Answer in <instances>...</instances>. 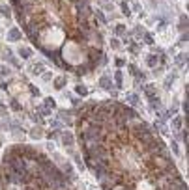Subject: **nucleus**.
<instances>
[{
  "label": "nucleus",
  "instance_id": "f257e3e1",
  "mask_svg": "<svg viewBox=\"0 0 189 190\" xmlns=\"http://www.w3.org/2000/svg\"><path fill=\"white\" fill-rule=\"evenodd\" d=\"M62 56H64V60L68 62V63H71V65H75V63H84V62H86V56H84V52L81 50V47H79L77 43H69L68 47L62 50Z\"/></svg>",
  "mask_w": 189,
  "mask_h": 190
},
{
  "label": "nucleus",
  "instance_id": "f03ea898",
  "mask_svg": "<svg viewBox=\"0 0 189 190\" xmlns=\"http://www.w3.org/2000/svg\"><path fill=\"white\" fill-rule=\"evenodd\" d=\"M60 138H62V143L66 145V147H73V143H75V138H73V132L69 130H66V132H60Z\"/></svg>",
  "mask_w": 189,
  "mask_h": 190
},
{
  "label": "nucleus",
  "instance_id": "7ed1b4c3",
  "mask_svg": "<svg viewBox=\"0 0 189 190\" xmlns=\"http://www.w3.org/2000/svg\"><path fill=\"white\" fill-rule=\"evenodd\" d=\"M99 86H101L103 89H107V92H114V84H113V80H110L109 75H103L101 78H99Z\"/></svg>",
  "mask_w": 189,
  "mask_h": 190
},
{
  "label": "nucleus",
  "instance_id": "20e7f679",
  "mask_svg": "<svg viewBox=\"0 0 189 190\" xmlns=\"http://www.w3.org/2000/svg\"><path fill=\"white\" fill-rule=\"evenodd\" d=\"M21 36H23V34H21V30H17V28H12V30L8 32L6 39H8V41H21Z\"/></svg>",
  "mask_w": 189,
  "mask_h": 190
},
{
  "label": "nucleus",
  "instance_id": "39448f33",
  "mask_svg": "<svg viewBox=\"0 0 189 190\" xmlns=\"http://www.w3.org/2000/svg\"><path fill=\"white\" fill-rule=\"evenodd\" d=\"M30 136L34 138V140H39V138H43V129H41L39 125H38V127H34V129L30 130Z\"/></svg>",
  "mask_w": 189,
  "mask_h": 190
},
{
  "label": "nucleus",
  "instance_id": "423d86ee",
  "mask_svg": "<svg viewBox=\"0 0 189 190\" xmlns=\"http://www.w3.org/2000/svg\"><path fill=\"white\" fill-rule=\"evenodd\" d=\"M19 56H21V58H23V60H28L30 58V56H32V50L28 49V47H19Z\"/></svg>",
  "mask_w": 189,
  "mask_h": 190
},
{
  "label": "nucleus",
  "instance_id": "0eeeda50",
  "mask_svg": "<svg viewBox=\"0 0 189 190\" xmlns=\"http://www.w3.org/2000/svg\"><path fill=\"white\" fill-rule=\"evenodd\" d=\"M144 93H146L148 99H154V97H155V86H154V84L144 86Z\"/></svg>",
  "mask_w": 189,
  "mask_h": 190
},
{
  "label": "nucleus",
  "instance_id": "6e6552de",
  "mask_svg": "<svg viewBox=\"0 0 189 190\" xmlns=\"http://www.w3.org/2000/svg\"><path fill=\"white\" fill-rule=\"evenodd\" d=\"M66 82H68V78H66L64 75H60V76L54 78V88H56V89H62V86H64Z\"/></svg>",
  "mask_w": 189,
  "mask_h": 190
},
{
  "label": "nucleus",
  "instance_id": "1a4fd4ad",
  "mask_svg": "<svg viewBox=\"0 0 189 190\" xmlns=\"http://www.w3.org/2000/svg\"><path fill=\"white\" fill-rule=\"evenodd\" d=\"M182 125H184V118H180V116L172 118V127H174V130H180Z\"/></svg>",
  "mask_w": 189,
  "mask_h": 190
},
{
  "label": "nucleus",
  "instance_id": "9d476101",
  "mask_svg": "<svg viewBox=\"0 0 189 190\" xmlns=\"http://www.w3.org/2000/svg\"><path fill=\"white\" fill-rule=\"evenodd\" d=\"M75 93H77V95L86 97V95H88V88H86V86H83V84H77V86H75Z\"/></svg>",
  "mask_w": 189,
  "mask_h": 190
},
{
  "label": "nucleus",
  "instance_id": "9b49d317",
  "mask_svg": "<svg viewBox=\"0 0 189 190\" xmlns=\"http://www.w3.org/2000/svg\"><path fill=\"white\" fill-rule=\"evenodd\" d=\"M157 62H159V58H157L155 54H148V56H146V63H148L150 67H155V65H157Z\"/></svg>",
  "mask_w": 189,
  "mask_h": 190
},
{
  "label": "nucleus",
  "instance_id": "f8f14e48",
  "mask_svg": "<svg viewBox=\"0 0 189 190\" xmlns=\"http://www.w3.org/2000/svg\"><path fill=\"white\" fill-rule=\"evenodd\" d=\"M45 136L49 138V140H56V138H60V130L58 129H52V130H49Z\"/></svg>",
  "mask_w": 189,
  "mask_h": 190
},
{
  "label": "nucleus",
  "instance_id": "ddd939ff",
  "mask_svg": "<svg viewBox=\"0 0 189 190\" xmlns=\"http://www.w3.org/2000/svg\"><path fill=\"white\" fill-rule=\"evenodd\" d=\"M150 103H152L150 106H152L154 110H159V108H161V101H159V97H157V95H155L154 99H150Z\"/></svg>",
  "mask_w": 189,
  "mask_h": 190
},
{
  "label": "nucleus",
  "instance_id": "4468645a",
  "mask_svg": "<svg viewBox=\"0 0 189 190\" xmlns=\"http://www.w3.org/2000/svg\"><path fill=\"white\" fill-rule=\"evenodd\" d=\"M126 99H127V103H129L131 106H137V103H139V97H137L135 93H129Z\"/></svg>",
  "mask_w": 189,
  "mask_h": 190
},
{
  "label": "nucleus",
  "instance_id": "2eb2a0df",
  "mask_svg": "<svg viewBox=\"0 0 189 190\" xmlns=\"http://www.w3.org/2000/svg\"><path fill=\"white\" fill-rule=\"evenodd\" d=\"M184 63H187V54H178L176 56V65H184Z\"/></svg>",
  "mask_w": 189,
  "mask_h": 190
},
{
  "label": "nucleus",
  "instance_id": "dca6fc26",
  "mask_svg": "<svg viewBox=\"0 0 189 190\" xmlns=\"http://www.w3.org/2000/svg\"><path fill=\"white\" fill-rule=\"evenodd\" d=\"M43 71H45L43 63H38V65H34V67H32V75H39V73H43Z\"/></svg>",
  "mask_w": 189,
  "mask_h": 190
},
{
  "label": "nucleus",
  "instance_id": "f3484780",
  "mask_svg": "<svg viewBox=\"0 0 189 190\" xmlns=\"http://www.w3.org/2000/svg\"><path fill=\"white\" fill-rule=\"evenodd\" d=\"M114 80H116V86L122 88V80H124V76H122V71H120V69L114 73Z\"/></svg>",
  "mask_w": 189,
  "mask_h": 190
},
{
  "label": "nucleus",
  "instance_id": "a211bd4d",
  "mask_svg": "<svg viewBox=\"0 0 189 190\" xmlns=\"http://www.w3.org/2000/svg\"><path fill=\"white\" fill-rule=\"evenodd\" d=\"M73 156H75L77 168H79V170H84V164H83V160H81V155H79V153H73Z\"/></svg>",
  "mask_w": 189,
  "mask_h": 190
},
{
  "label": "nucleus",
  "instance_id": "6ab92c4d",
  "mask_svg": "<svg viewBox=\"0 0 189 190\" xmlns=\"http://www.w3.org/2000/svg\"><path fill=\"white\" fill-rule=\"evenodd\" d=\"M43 105H45L47 108H54V106H56V103H54V99H51V97H47L45 101H43Z\"/></svg>",
  "mask_w": 189,
  "mask_h": 190
},
{
  "label": "nucleus",
  "instance_id": "aec40b11",
  "mask_svg": "<svg viewBox=\"0 0 189 190\" xmlns=\"http://www.w3.org/2000/svg\"><path fill=\"white\" fill-rule=\"evenodd\" d=\"M110 49H114V50H118V49H120V41H118L116 37L110 39Z\"/></svg>",
  "mask_w": 189,
  "mask_h": 190
},
{
  "label": "nucleus",
  "instance_id": "412c9836",
  "mask_svg": "<svg viewBox=\"0 0 189 190\" xmlns=\"http://www.w3.org/2000/svg\"><path fill=\"white\" fill-rule=\"evenodd\" d=\"M114 32H116V36H122V34L126 32V26L124 24H116V30Z\"/></svg>",
  "mask_w": 189,
  "mask_h": 190
},
{
  "label": "nucleus",
  "instance_id": "4be33fe9",
  "mask_svg": "<svg viewBox=\"0 0 189 190\" xmlns=\"http://www.w3.org/2000/svg\"><path fill=\"white\" fill-rule=\"evenodd\" d=\"M0 75H2V76H8L9 75V69H8L6 65H0Z\"/></svg>",
  "mask_w": 189,
  "mask_h": 190
},
{
  "label": "nucleus",
  "instance_id": "5701e85b",
  "mask_svg": "<svg viewBox=\"0 0 189 190\" xmlns=\"http://www.w3.org/2000/svg\"><path fill=\"white\" fill-rule=\"evenodd\" d=\"M170 149H172V153H174V155H180V149H178V143H176V142H172V143H170Z\"/></svg>",
  "mask_w": 189,
  "mask_h": 190
},
{
  "label": "nucleus",
  "instance_id": "b1692460",
  "mask_svg": "<svg viewBox=\"0 0 189 190\" xmlns=\"http://www.w3.org/2000/svg\"><path fill=\"white\" fill-rule=\"evenodd\" d=\"M0 13H2L4 17H9V8H6V6H2V8H0Z\"/></svg>",
  "mask_w": 189,
  "mask_h": 190
},
{
  "label": "nucleus",
  "instance_id": "393cba45",
  "mask_svg": "<svg viewBox=\"0 0 189 190\" xmlns=\"http://www.w3.org/2000/svg\"><path fill=\"white\" fill-rule=\"evenodd\" d=\"M122 11H124V15H126V17H129V15H131V11H129V8L126 6V2L122 4Z\"/></svg>",
  "mask_w": 189,
  "mask_h": 190
},
{
  "label": "nucleus",
  "instance_id": "a878e982",
  "mask_svg": "<svg viewBox=\"0 0 189 190\" xmlns=\"http://www.w3.org/2000/svg\"><path fill=\"white\" fill-rule=\"evenodd\" d=\"M142 36H144V41H146L148 45H152V43H154V39H152V36H150V34H142Z\"/></svg>",
  "mask_w": 189,
  "mask_h": 190
},
{
  "label": "nucleus",
  "instance_id": "bb28decb",
  "mask_svg": "<svg viewBox=\"0 0 189 190\" xmlns=\"http://www.w3.org/2000/svg\"><path fill=\"white\" fill-rule=\"evenodd\" d=\"M124 58H116V67H124Z\"/></svg>",
  "mask_w": 189,
  "mask_h": 190
},
{
  "label": "nucleus",
  "instance_id": "cd10ccee",
  "mask_svg": "<svg viewBox=\"0 0 189 190\" xmlns=\"http://www.w3.org/2000/svg\"><path fill=\"white\" fill-rule=\"evenodd\" d=\"M135 34H137V36H142V34H144V28H142V26H137V28H135Z\"/></svg>",
  "mask_w": 189,
  "mask_h": 190
},
{
  "label": "nucleus",
  "instance_id": "c85d7f7f",
  "mask_svg": "<svg viewBox=\"0 0 189 190\" xmlns=\"http://www.w3.org/2000/svg\"><path fill=\"white\" fill-rule=\"evenodd\" d=\"M182 110H184L185 114H187V110H189V103H187V99L184 101V105H182Z\"/></svg>",
  "mask_w": 189,
  "mask_h": 190
},
{
  "label": "nucleus",
  "instance_id": "c756f323",
  "mask_svg": "<svg viewBox=\"0 0 189 190\" xmlns=\"http://www.w3.org/2000/svg\"><path fill=\"white\" fill-rule=\"evenodd\" d=\"M30 92H32V93H34V95H39V89H38L36 86H30Z\"/></svg>",
  "mask_w": 189,
  "mask_h": 190
},
{
  "label": "nucleus",
  "instance_id": "7c9ffc66",
  "mask_svg": "<svg viewBox=\"0 0 189 190\" xmlns=\"http://www.w3.org/2000/svg\"><path fill=\"white\" fill-rule=\"evenodd\" d=\"M12 108H13V110H19V108H21L17 101H12Z\"/></svg>",
  "mask_w": 189,
  "mask_h": 190
},
{
  "label": "nucleus",
  "instance_id": "2f4dec72",
  "mask_svg": "<svg viewBox=\"0 0 189 190\" xmlns=\"http://www.w3.org/2000/svg\"><path fill=\"white\" fill-rule=\"evenodd\" d=\"M51 125H52V127H60V123H58V119H52Z\"/></svg>",
  "mask_w": 189,
  "mask_h": 190
},
{
  "label": "nucleus",
  "instance_id": "473e14b6",
  "mask_svg": "<svg viewBox=\"0 0 189 190\" xmlns=\"http://www.w3.org/2000/svg\"><path fill=\"white\" fill-rule=\"evenodd\" d=\"M113 190H127V188H126L124 185H118V186H116V188H113Z\"/></svg>",
  "mask_w": 189,
  "mask_h": 190
},
{
  "label": "nucleus",
  "instance_id": "72a5a7b5",
  "mask_svg": "<svg viewBox=\"0 0 189 190\" xmlns=\"http://www.w3.org/2000/svg\"><path fill=\"white\" fill-rule=\"evenodd\" d=\"M124 2H127V0H124Z\"/></svg>",
  "mask_w": 189,
  "mask_h": 190
}]
</instances>
